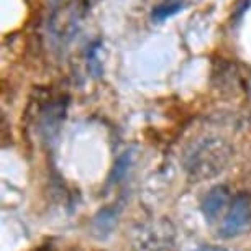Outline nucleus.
Wrapping results in <instances>:
<instances>
[{
    "instance_id": "obj_1",
    "label": "nucleus",
    "mask_w": 251,
    "mask_h": 251,
    "mask_svg": "<svg viewBox=\"0 0 251 251\" xmlns=\"http://www.w3.org/2000/svg\"><path fill=\"white\" fill-rule=\"evenodd\" d=\"M230 150L222 141L208 140L187 153L186 169L194 181H205L220 174L230 161Z\"/></svg>"
},
{
    "instance_id": "obj_2",
    "label": "nucleus",
    "mask_w": 251,
    "mask_h": 251,
    "mask_svg": "<svg viewBox=\"0 0 251 251\" xmlns=\"http://www.w3.org/2000/svg\"><path fill=\"white\" fill-rule=\"evenodd\" d=\"M251 226V197L246 192L238 194L231 201L228 212L219 228L222 240H231L243 235Z\"/></svg>"
},
{
    "instance_id": "obj_3",
    "label": "nucleus",
    "mask_w": 251,
    "mask_h": 251,
    "mask_svg": "<svg viewBox=\"0 0 251 251\" xmlns=\"http://www.w3.org/2000/svg\"><path fill=\"white\" fill-rule=\"evenodd\" d=\"M230 202V191L226 186H215L207 192L202 201V214L207 222H215Z\"/></svg>"
},
{
    "instance_id": "obj_4",
    "label": "nucleus",
    "mask_w": 251,
    "mask_h": 251,
    "mask_svg": "<svg viewBox=\"0 0 251 251\" xmlns=\"http://www.w3.org/2000/svg\"><path fill=\"white\" fill-rule=\"evenodd\" d=\"M181 8L182 7L179 5V3H174V5H169V7H158L153 12V18H156V20H159V22H163L168 17H173L174 13H177L179 10H181Z\"/></svg>"
},
{
    "instance_id": "obj_5",
    "label": "nucleus",
    "mask_w": 251,
    "mask_h": 251,
    "mask_svg": "<svg viewBox=\"0 0 251 251\" xmlns=\"http://www.w3.org/2000/svg\"><path fill=\"white\" fill-rule=\"evenodd\" d=\"M194 251H228L225 250L224 246H215V245H203V246H199L197 250Z\"/></svg>"
},
{
    "instance_id": "obj_6",
    "label": "nucleus",
    "mask_w": 251,
    "mask_h": 251,
    "mask_svg": "<svg viewBox=\"0 0 251 251\" xmlns=\"http://www.w3.org/2000/svg\"><path fill=\"white\" fill-rule=\"evenodd\" d=\"M35 251H53V250H51V248H46V246H45V248H38V250H35Z\"/></svg>"
}]
</instances>
